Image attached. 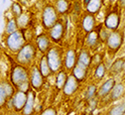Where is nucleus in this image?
Returning <instances> with one entry per match:
<instances>
[{
  "label": "nucleus",
  "mask_w": 125,
  "mask_h": 115,
  "mask_svg": "<svg viewBox=\"0 0 125 115\" xmlns=\"http://www.w3.org/2000/svg\"><path fill=\"white\" fill-rule=\"evenodd\" d=\"M11 83L19 91L27 92L29 90V75L23 65L16 64L13 67L11 71Z\"/></svg>",
  "instance_id": "nucleus-1"
},
{
  "label": "nucleus",
  "mask_w": 125,
  "mask_h": 115,
  "mask_svg": "<svg viewBox=\"0 0 125 115\" xmlns=\"http://www.w3.org/2000/svg\"><path fill=\"white\" fill-rule=\"evenodd\" d=\"M47 63H48L49 69L51 71V73H57L60 71L61 67H62V49H60L59 47H53L50 48L48 51H47V55L45 56Z\"/></svg>",
  "instance_id": "nucleus-2"
},
{
  "label": "nucleus",
  "mask_w": 125,
  "mask_h": 115,
  "mask_svg": "<svg viewBox=\"0 0 125 115\" xmlns=\"http://www.w3.org/2000/svg\"><path fill=\"white\" fill-rule=\"evenodd\" d=\"M36 57V47L32 44H25L19 52H17L16 60L20 65H28Z\"/></svg>",
  "instance_id": "nucleus-3"
},
{
  "label": "nucleus",
  "mask_w": 125,
  "mask_h": 115,
  "mask_svg": "<svg viewBox=\"0 0 125 115\" xmlns=\"http://www.w3.org/2000/svg\"><path fill=\"white\" fill-rule=\"evenodd\" d=\"M58 13L53 5H46L43 9L42 14V24L44 29L50 30L58 22Z\"/></svg>",
  "instance_id": "nucleus-4"
},
{
  "label": "nucleus",
  "mask_w": 125,
  "mask_h": 115,
  "mask_svg": "<svg viewBox=\"0 0 125 115\" xmlns=\"http://www.w3.org/2000/svg\"><path fill=\"white\" fill-rule=\"evenodd\" d=\"M24 45H25V38L23 36V33L19 30L12 33V34H9L6 38V46L13 53L19 52V50Z\"/></svg>",
  "instance_id": "nucleus-5"
},
{
  "label": "nucleus",
  "mask_w": 125,
  "mask_h": 115,
  "mask_svg": "<svg viewBox=\"0 0 125 115\" xmlns=\"http://www.w3.org/2000/svg\"><path fill=\"white\" fill-rule=\"evenodd\" d=\"M122 42H123V37L120 34V32H118V31L111 32L106 39V44L108 47V50L113 53H116L119 50L122 45Z\"/></svg>",
  "instance_id": "nucleus-6"
},
{
  "label": "nucleus",
  "mask_w": 125,
  "mask_h": 115,
  "mask_svg": "<svg viewBox=\"0 0 125 115\" xmlns=\"http://www.w3.org/2000/svg\"><path fill=\"white\" fill-rule=\"evenodd\" d=\"M65 32H66V28H65L64 24L61 21H58L49 31L50 40H52L56 44L62 42V38L65 36Z\"/></svg>",
  "instance_id": "nucleus-7"
},
{
  "label": "nucleus",
  "mask_w": 125,
  "mask_h": 115,
  "mask_svg": "<svg viewBox=\"0 0 125 115\" xmlns=\"http://www.w3.org/2000/svg\"><path fill=\"white\" fill-rule=\"evenodd\" d=\"M27 92L17 90L10 98L11 99L10 102H11L12 107L15 111H21L23 109L25 102H26V99H27Z\"/></svg>",
  "instance_id": "nucleus-8"
},
{
  "label": "nucleus",
  "mask_w": 125,
  "mask_h": 115,
  "mask_svg": "<svg viewBox=\"0 0 125 115\" xmlns=\"http://www.w3.org/2000/svg\"><path fill=\"white\" fill-rule=\"evenodd\" d=\"M120 24V16L117 12L111 11L109 12L106 16V18L104 20V25L107 30H111V31H116L119 27Z\"/></svg>",
  "instance_id": "nucleus-9"
},
{
  "label": "nucleus",
  "mask_w": 125,
  "mask_h": 115,
  "mask_svg": "<svg viewBox=\"0 0 125 115\" xmlns=\"http://www.w3.org/2000/svg\"><path fill=\"white\" fill-rule=\"evenodd\" d=\"M29 83L33 86V88L36 90H40L42 88L44 78H43V76H42V74H41V73L37 67H34L32 69V71H31Z\"/></svg>",
  "instance_id": "nucleus-10"
},
{
  "label": "nucleus",
  "mask_w": 125,
  "mask_h": 115,
  "mask_svg": "<svg viewBox=\"0 0 125 115\" xmlns=\"http://www.w3.org/2000/svg\"><path fill=\"white\" fill-rule=\"evenodd\" d=\"M77 87H79V83L76 81V79L73 75H69V76H67L65 84L62 89L66 95L70 96V95H73L77 90Z\"/></svg>",
  "instance_id": "nucleus-11"
},
{
  "label": "nucleus",
  "mask_w": 125,
  "mask_h": 115,
  "mask_svg": "<svg viewBox=\"0 0 125 115\" xmlns=\"http://www.w3.org/2000/svg\"><path fill=\"white\" fill-rule=\"evenodd\" d=\"M34 105H35V93L34 91L27 92V99L25 105L22 109L24 115H31L34 112Z\"/></svg>",
  "instance_id": "nucleus-12"
},
{
  "label": "nucleus",
  "mask_w": 125,
  "mask_h": 115,
  "mask_svg": "<svg viewBox=\"0 0 125 115\" xmlns=\"http://www.w3.org/2000/svg\"><path fill=\"white\" fill-rule=\"evenodd\" d=\"M87 74V68L83 67V64L76 63L75 65L73 68V76L76 79L77 83L84 80Z\"/></svg>",
  "instance_id": "nucleus-13"
},
{
  "label": "nucleus",
  "mask_w": 125,
  "mask_h": 115,
  "mask_svg": "<svg viewBox=\"0 0 125 115\" xmlns=\"http://www.w3.org/2000/svg\"><path fill=\"white\" fill-rule=\"evenodd\" d=\"M36 43H37V47L39 49V51L42 52L43 54L48 51L50 49V46H51L50 38L47 36L46 34L39 35L37 37V39H36Z\"/></svg>",
  "instance_id": "nucleus-14"
},
{
  "label": "nucleus",
  "mask_w": 125,
  "mask_h": 115,
  "mask_svg": "<svg viewBox=\"0 0 125 115\" xmlns=\"http://www.w3.org/2000/svg\"><path fill=\"white\" fill-rule=\"evenodd\" d=\"M115 85V79L114 78H109L107 79L104 84H101V86L99 87V89L96 91V94L100 97H104L106 95H108L110 93L111 89L113 88V86Z\"/></svg>",
  "instance_id": "nucleus-15"
},
{
  "label": "nucleus",
  "mask_w": 125,
  "mask_h": 115,
  "mask_svg": "<svg viewBox=\"0 0 125 115\" xmlns=\"http://www.w3.org/2000/svg\"><path fill=\"white\" fill-rule=\"evenodd\" d=\"M83 29L86 32L89 33L92 30H94L95 27V19H94V16L91 15V14H85L83 18Z\"/></svg>",
  "instance_id": "nucleus-16"
},
{
  "label": "nucleus",
  "mask_w": 125,
  "mask_h": 115,
  "mask_svg": "<svg viewBox=\"0 0 125 115\" xmlns=\"http://www.w3.org/2000/svg\"><path fill=\"white\" fill-rule=\"evenodd\" d=\"M76 63V54L73 50H69L65 57V67L68 71L73 70Z\"/></svg>",
  "instance_id": "nucleus-17"
},
{
  "label": "nucleus",
  "mask_w": 125,
  "mask_h": 115,
  "mask_svg": "<svg viewBox=\"0 0 125 115\" xmlns=\"http://www.w3.org/2000/svg\"><path fill=\"white\" fill-rule=\"evenodd\" d=\"M98 30H92L91 32L87 33L86 37V44L90 49L95 48L99 43V35H98Z\"/></svg>",
  "instance_id": "nucleus-18"
},
{
  "label": "nucleus",
  "mask_w": 125,
  "mask_h": 115,
  "mask_svg": "<svg viewBox=\"0 0 125 115\" xmlns=\"http://www.w3.org/2000/svg\"><path fill=\"white\" fill-rule=\"evenodd\" d=\"M124 90H125V87H124V84H117L113 86V88L111 89L110 91V99L115 101V100H118L120 98L124 95Z\"/></svg>",
  "instance_id": "nucleus-19"
},
{
  "label": "nucleus",
  "mask_w": 125,
  "mask_h": 115,
  "mask_svg": "<svg viewBox=\"0 0 125 115\" xmlns=\"http://www.w3.org/2000/svg\"><path fill=\"white\" fill-rule=\"evenodd\" d=\"M91 58H92V57L90 56V54H89L87 51L83 50V51L80 53L79 58L76 59V63L83 64V67H85V68H88L89 65L91 64Z\"/></svg>",
  "instance_id": "nucleus-20"
},
{
  "label": "nucleus",
  "mask_w": 125,
  "mask_h": 115,
  "mask_svg": "<svg viewBox=\"0 0 125 115\" xmlns=\"http://www.w3.org/2000/svg\"><path fill=\"white\" fill-rule=\"evenodd\" d=\"M101 5H102V1L101 0H90L89 3L87 5H85L86 7V11L88 14H95L97 13L100 8H101Z\"/></svg>",
  "instance_id": "nucleus-21"
},
{
  "label": "nucleus",
  "mask_w": 125,
  "mask_h": 115,
  "mask_svg": "<svg viewBox=\"0 0 125 115\" xmlns=\"http://www.w3.org/2000/svg\"><path fill=\"white\" fill-rule=\"evenodd\" d=\"M39 71L43 76V78L45 77H48L52 73L49 69V65H48V63H47V60H46V57H42L41 58V61H40V63H39Z\"/></svg>",
  "instance_id": "nucleus-22"
},
{
  "label": "nucleus",
  "mask_w": 125,
  "mask_h": 115,
  "mask_svg": "<svg viewBox=\"0 0 125 115\" xmlns=\"http://www.w3.org/2000/svg\"><path fill=\"white\" fill-rule=\"evenodd\" d=\"M56 11L58 14H66L70 7L69 0H57L56 1Z\"/></svg>",
  "instance_id": "nucleus-23"
},
{
  "label": "nucleus",
  "mask_w": 125,
  "mask_h": 115,
  "mask_svg": "<svg viewBox=\"0 0 125 115\" xmlns=\"http://www.w3.org/2000/svg\"><path fill=\"white\" fill-rule=\"evenodd\" d=\"M124 59H118L116 60L112 65H111V68H110V72L114 74H117V73H120L121 72L124 71Z\"/></svg>",
  "instance_id": "nucleus-24"
},
{
  "label": "nucleus",
  "mask_w": 125,
  "mask_h": 115,
  "mask_svg": "<svg viewBox=\"0 0 125 115\" xmlns=\"http://www.w3.org/2000/svg\"><path fill=\"white\" fill-rule=\"evenodd\" d=\"M16 24H17V27L20 28V29H24L28 26L29 24V16L27 13H22L19 17H17L16 19Z\"/></svg>",
  "instance_id": "nucleus-25"
},
{
  "label": "nucleus",
  "mask_w": 125,
  "mask_h": 115,
  "mask_svg": "<svg viewBox=\"0 0 125 115\" xmlns=\"http://www.w3.org/2000/svg\"><path fill=\"white\" fill-rule=\"evenodd\" d=\"M67 73L64 71H60L56 76V86L58 89H62L65 84V81L67 79Z\"/></svg>",
  "instance_id": "nucleus-26"
},
{
  "label": "nucleus",
  "mask_w": 125,
  "mask_h": 115,
  "mask_svg": "<svg viewBox=\"0 0 125 115\" xmlns=\"http://www.w3.org/2000/svg\"><path fill=\"white\" fill-rule=\"evenodd\" d=\"M105 72H106V68H105V64L103 63H100L96 65L95 71H94V77L98 80L102 79L105 75Z\"/></svg>",
  "instance_id": "nucleus-27"
},
{
  "label": "nucleus",
  "mask_w": 125,
  "mask_h": 115,
  "mask_svg": "<svg viewBox=\"0 0 125 115\" xmlns=\"http://www.w3.org/2000/svg\"><path fill=\"white\" fill-rule=\"evenodd\" d=\"M125 112V104L124 102L118 105H114L108 111V115H124Z\"/></svg>",
  "instance_id": "nucleus-28"
},
{
  "label": "nucleus",
  "mask_w": 125,
  "mask_h": 115,
  "mask_svg": "<svg viewBox=\"0 0 125 115\" xmlns=\"http://www.w3.org/2000/svg\"><path fill=\"white\" fill-rule=\"evenodd\" d=\"M7 98H8V95L6 93V90L4 88V85H3V83H0V108L3 107L6 102H7Z\"/></svg>",
  "instance_id": "nucleus-29"
},
{
  "label": "nucleus",
  "mask_w": 125,
  "mask_h": 115,
  "mask_svg": "<svg viewBox=\"0 0 125 115\" xmlns=\"http://www.w3.org/2000/svg\"><path fill=\"white\" fill-rule=\"evenodd\" d=\"M18 30L17 24H16V20L15 19H9L7 24H6V33L9 34H12V33L16 32Z\"/></svg>",
  "instance_id": "nucleus-30"
},
{
  "label": "nucleus",
  "mask_w": 125,
  "mask_h": 115,
  "mask_svg": "<svg viewBox=\"0 0 125 115\" xmlns=\"http://www.w3.org/2000/svg\"><path fill=\"white\" fill-rule=\"evenodd\" d=\"M11 12L12 14L15 16V17H19V16L23 13V9H22V6L18 3V2H14L12 5H11Z\"/></svg>",
  "instance_id": "nucleus-31"
},
{
  "label": "nucleus",
  "mask_w": 125,
  "mask_h": 115,
  "mask_svg": "<svg viewBox=\"0 0 125 115\" xmlns=\"http://www.w3.org/2000/svg\"><path fill=\"white\" fill-rule=\"evenodd\" d=\"M96 91H97V88H96V85L95 84H90L88 87H87V90H86V93H85V97L87 99H91L95 96L96 94Z\"/></svg>",
  "instance_id": "nucleus-32"
},
{
  "label": "nucleus",
  "mask_w": 125,
  "mask_h": 115,
  "mask_svg": "<svg viewBox=\"0 0 125 115\" xmlns=\"http://www.w3.org/2000/svg\"><path fill=\"white\" fill-rule=\"evenodd\" d=\"M41 115H57V111L55 108L53 107H49V108H46L42 113Z\"/></svg>",
  "instance_id": "nucleus-33"
},
{
  "label": "nucleus",
  "mask_w": 125,
  "mask_h": 115,
  "mask_svg": "<svg viewBox=\"0 0 125 115\" xmlns=\"http://www.w3.org/2000/svg\"><path fill=\"white\" fill-rule=\"evenodd\" d=\"M96 104H97V101H96V99H94V97L91 98V99H89V106H90V109L91 110L95 109Z\"/></svg>",
  "instance_id": "nucleus-34"
},
{
  "label": "nucleus",
  "mask_w": 125,
  "mask_h": 115,
  "mask_svg": "<svg viewBox=\"0 0 125 115\" xmlns=\"http://www.w3.org/2000/svg\"><path fill=\"white\" fill-rule=\"evenodd\" d=\"M119 3H120L121 7H124L125 6V0H119Z\"/></svg>",
  "instance_id": "nucleus-35"
},
{
  "label": "nucleus",
  "mask_w": 125,
  "mask_h": 115,
  "mask_svg": "<svg viewBox=\"0 0 125 115\" xmlns=\"http://www.w3.org/2000/svg\"><path fill=\"white\" fill-rule=\"evenodd\" d=\"M89 1H90V0H83V4L84 5H87L89 3Z\"/></svg>",
  "instance_id": "nucleus-36"
},
{
  "label": "nucleus",
  "mask_w": 125,
  "mask_h": 115,
  "mask_svg": "<svg viewBox=\"0 0 125 115\" xmlns=\"http://www.w3.org/2000/svg\"><path fill=\"white\" fill-rule=\"evenodd\" d=\"M5 1H6V0H3V4H4V3H5Z\"/></svg>",
  "instance_id": "nucleus-37"
},
{
  "label": "nucleus",
  "mask_w": 125,
  "mask_h": 115,
  "mask_svg": "<svg viewBox=\"0 0 125 115\" xmlns=\"http://www.w3.org/2000/svg\"><path fill=\"white\" fill-rule=\"evenodd\" d=\"M0 115H3V114H0Z\"/></svg>",
  "instance_id": "nucleus-38"
},
{
  "label": "nucleus",
  "mask_w": 125,
  "mask_h": 115,
  "mask_svg": "<svg viewBox=\"0 0 125 115\" xmlns=\"http://www.w3.org/2000/svg\"><path fill=\"white\" fill-rule=\"evenodd\" d=\"M13 115H15V114H13Z\"/></svg>",
  "instance_id": "nucleus-39"
}]
</instances>
